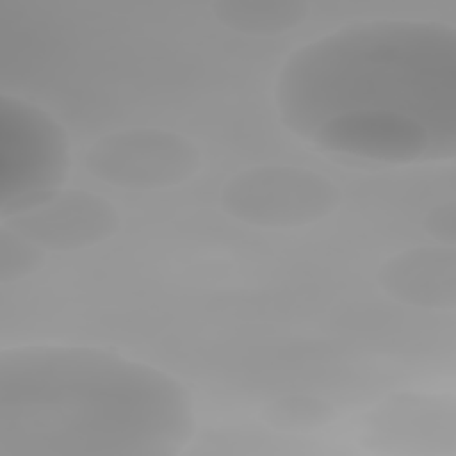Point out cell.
Instances as JSON below:
<instances>
[{
	"label": "cell",
	"instance_id": "6",
	"mask_svg": "<svg viewBox=\"0 0 456 456\" xmlns=\"http://www.w3.org/2000/svg\"><path fill=\"white\" fill-rule=\"evenodd\" d=\"M308 141L326 153L387 164L436 160L431 135L419 121L383 110L333 116L317 126Z\"/></svg>",
	"mask_w": 456,
	"mask_h": 456
},
{
	"label": "cell",
	"instance_id": "9",
	"mask_svg": "<svg viewBox=\"0 0 456 456\" xmlns=\"http://www.w3.org/2000/svg\"><path fill=\"white\" fill-rule=\"evenodd\" d=\"M310 5L299 0H219L214 16L228 28L249 36L283 34L305 21Z\"/></svg>",
	"mask_w": 456,
	"mask_h": 456
},
{
	"label": "cell",
	"instance_id": "1",
	"mask_svg": "<svg viewBox=\"0 0 456 456\" xmlns=\"http://www.w3.org/2000/svg\"><path fill=\"white\" fill-rule=\"evenodd\" d=\"M194 433L192 395L153 365L93 346L0 351V456H175Z\"/></svg>",
	"mask_w": 456,
	"mask_h": 456
},
{
	"label": "cell",
	"instance_id": "3",
	"mask_svg": "<svg viewBox=\"0 0 456 456\" xmlns=\"http://www.w3.org/2000/svg\"><path fill=\"white\" fill-rule=\"evenodd\" d=\"M69 139L46 110L0 94V221L27 212L61 189Z\"/></svg>",
	"mask_w": 456,
	"mask_h": 456
},
{
	"label": "cell",
	"instance_id": "7",
	"mask_svg": "<svg viewBox=\"0 0 456 456\" xmlns=\"http://www.w3.org/2000/svg\"><path fill=\"white\" fill-rule=\"evenodd\" d=\"M45 251H77L105 242L119 230V214L103 196L57 189L37 207L2 219Z\"/></svg>",
	"mask_w": 456,
	"mask_h": 456
},
{
	"label": "cell",
	"instance_id": "12",
	"mask_svg": "<svg viewBox=\"0 0 456 456\" xmlns=\"http://www.w3.org/2000/svg\"><path fill=\"white\" fill-rule=\"evenodd\" d=\"M424 230L444 246L456 244V203L452 200L435 205L424 217Z\"/></svg>",
	"mask_w": 456,
	"mask_h": 456
},
{
	"label": "cell",
	"instance_id": "2",
	"mask_svg": "<svg viewBox=\"0 0 456 456\" xmlns=\"http://www.w3.org/2000/svg\"><path fill=\"white\" fill-rule=\"evenodd\" d=\"M280 121L297 137L353 110L419 121L436 160L456 155V30L433 20H372L342 27L283 62L273 89Z\"/></svg>",
	"mask_w": 456,
	"mask_h": 456
},
{
	"label": "cell",
	"instance_id": "5",
	"mask_svg": "<svg viewBox=\"0 0 456 456\" xmlns=\"http://www.w3.org/2000/svg\"><path fill=\"white\" fill-rule=\"evenodd\" d=\"M96 180L128 191L176 187L201 167V151L189 137L166 128H126L96 139L84 153Z\"/></svg>",
	"mask_w": 456,
	"mask_h": 456
},
{
	"label": "cell",
	"instance_id": "10",
	"mask_svg": "<svg viewBox=\"0 0 456 456\" xmlns=\"http://www.w3.org/2000/svg\"><path fill=\"white\" fill-rule=\"evenodd\" d=\"M260 415L267 426L280 431H314L330 426L337 419V410L321 397L289 394L265 403Z\"/></svg>",
	"mask_w": 456,
	"mask_h": 456
},
{
	"label": "cell",
	"instance_id": "11",
	"mask_svg": "<svg viewBox=\"0 0 456 456\" xmlns=\"http://www.w3.org/2000/svg\"><path fill=\"white\" fill-rule=\"evenodd\" d=\"M45 265V249L0 223V285L16 283Z\"/></svg>",
	"mask_w": 456,
	"mask_h": 456
},
{
	"label": "cell",
	"instance_id": "4",
	"mask_svg": "<svg viewBox=\"0 0 456 456\" xmlns=\"http://www.w3.org/2000/svg\"><path fill=\"white\" fill-rule=\"evenodd\" d=\"M342 201L338 185L312 169L264 164L230 176L219 192L226 216L258 228H299L333 214Z\"/></svg>",
	"mask_w": 456,
	"mask_h": 456
},
{
	"label": "cell",
	"instance_id": "8",
	"mask_svg": "<svg viewBox=\"0 0 456 456\" xmlns=\"http://www.w3.org/2000/svg\"><path fill=\"white\" fill-rule=\"evenodd\" d=\"M376 280L397 303L426 310H454L456 249L444 244L404 249L379 265Z\"/></svg>",
	"mask_w": 456,
	"mask_h": 456
}]
</instances>
